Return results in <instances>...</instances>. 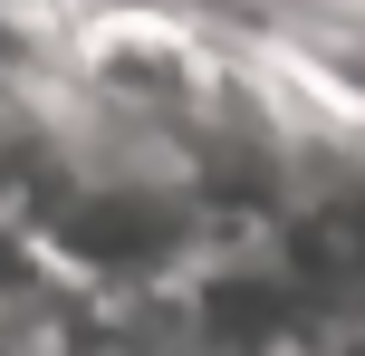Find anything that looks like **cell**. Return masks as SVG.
<instances>
[{
  "label": "cell",
  "mask_w": 365,
  "mask_h": 356,
  "mask_svg": "<svg viewBox=\"0 0 365 356\" xmlns=\"http://www.w3.org/2000/svg\"><path fill=\"white\" fill-rule=\"evenodd\" d=\"M68 241L87 250V260H154V250L173 241V222L154 203H125V193H115V203H87V212H77Z\"/></svg>",
  "instance_id": "cell-2"
},
{
  "label": "cell",
  "mask_w": 365,
  "mask_h": 356,
  "mask_svg": "<svg viewBox=\"0 0 365 356\" xmlns=\"http://www.w3.org/2000/svg\"><path fill=\"white\" fill-rule=\"evenodd\" d=\"M289 260H298V280H317V289H356L365 280V203L308 212V222L289 231Z\"/></svg>",
  "instance_id": "cell-1"
}]
</instances>
